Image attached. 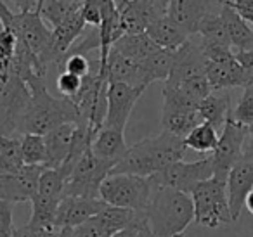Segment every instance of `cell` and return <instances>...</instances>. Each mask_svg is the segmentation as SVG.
<instances>
[{"label":"cell","instance_id":"cell-16","mask_svg":"<svg viewBox=\"0 0 253 237\" xmlns=\"http://www.w3.org/2000/svg\"><path fill=\"white\" fill-rule=\"evenodd\" d=\"M106 202L101 199H85V198H71L64 196L63 201L59 202V208L56 213V230L63 227H75L82 225L84 222L90 220L92 216L99 215Z\"/></svg>","mask_w":253,"mask_h":237},{"label":"cell","instance_id":"cell-45","mask_svg":"<svg viewBox=\"0 0 253 237\" xmlns=\"http://www.w3.org/2000/svg\"><path fill=\"white\" fill-rule=\"evenodd\" d=\"M137 237H155L151 232V229H149V225L146 223V225H142L141 229H139V236Z\"/></svg>","mask_w":253,"mask_h":237},{"label":"cell","instance_id":"cell-46","mask_svg":"<svg viewBox=\"0 0 253 237\" xmlns=\"http://www.w3.org/2000/svg\"><path fill=\"white\" fill-rule=\"evenodd\" d=\"M66 2H71V4H84V2H85V0H66Z\"/></svg>","mask_w":253,"mask_h":237},{"label":"cell","instance_id":"cell-4","mask_svg":"<svg viewBox=\"0 0 253 237\" xmlns=\"http://www.w3.org/2000/svg\"><path fill=\"white\" fill-rule=\"evenodd\" d=\"M153 191H155V184H153L151 177L118 173L109 175L102 182L99 199L109 206L144 213Z\"/></svg>","mask_w":253,"mask_h":237},{"label":"cell","instance_id":"cell-50","mask_svg":"<svg viewBox=\"0 0 253 237\" xmlns=\"http://www.w3.org/2000/svg\"><path fill=\"white\" fill-rule=\"evenodd\" d=\"M14 237H19V234H18V232H16V234H14Z\"/></svg>","mask_w":253,"mask_h":237},{"label":"cell","instance_id":"cell-19","mask_svg":"<svg viewBox=\"0 0 253 237\" xmlns=\"http://www.w3.org/2000/svg\"><path fill=\"white\" fill-rule=\"evenodd\" d=\"M201 123H203V118H201L198 109H186L163 102L162 126L165 132L180 137V139H186Z\"/></svg>","mask_w":253,"mask_h":237},{"label":"cell","instance_id":"cell-20","mask_svg":"<svg viewBox=\"0 0 253 237\" xmlns=\"http://www.w3.org/2000/svg\"><path fill=\"white\" fill-rule=\"evenodd\" d=\"M75 128H77V123H64L43 135L47 149L45 168H59L66 161V158L70 156L71 144H73Z\"/></svg>","mask_w":253,"mask_h":237},{"label":"cell","instance_id":"cell-8","mask_svg":"<svg viewBox=\"0 0 253 237\" xmlns=\"http://www.w3.org/2000/svg\"><path fill=\"white\" fill-rule=\"evenodd\" d=\"M246 137H248V126L239 125L232 118H229L218 135L217 147L210 156L213 164V177L227 180L229 171L243 156Z\"/></svg>","mask_w":253,"mask_h":237},{"label":"cell","instance_id":"cell-36","mask_svg":"<svg viewBox=\"0 0 253 237\" xmlns=\"http://www.w3.org/2000/svg\"><path fill=\"white\" fill-rule=\"evenodd\" d=\"M16 229L12 222V204L0 201V237H14Z\"/></svg>","mask_w":253,"mask_h":237},{"label":"cell","instance_id":"cell-44","mask_svg":"<svg viewBox=\"0 0 253 237\" xmlns=\"http://www.w3.org/2000/svg\"><path fill=\"white\" fill-rule=\"evenodd\" d=\"M245 208L248 209V211L253 215V189L250 191V194L246 196V199H245Z\"/></svg>","mask_w":253,"mask_h":237},{"label":"cell","instance_id":"cell-15","mask_svg":"<svg viewBox=\"0 0 253 237\" xmlns=\"http://www.w3.org/2000/svg\"><path fill=\"white\" fill-rule=\"evenodd\" d=\"M207 57L203 54L200 42H194L189 39L180 49L175 50V59H173V68L170 73L167 85H179L186 80L196 77H205L207 75Z\"/></svg>","mask_w":253,"mask_h":237},{"label":"cell","instance_id":"cell-22","mask_svg":"<svg viewBox=\"0 0 253 237\" xmlns=\"http://www.w3.org/2000/svg\"><path fill=\"white\" fill-rule=\"evenodd\" d=\"M205 123H210L215 130H222L232 116V104L229 90H211L198 108Z\"/></svg>","mask_w":253,"mask_h":237},{"label":"cell","instance_id":"cell-5","mask_svg":"<svg viewBox=\"0 0 253 237\" xmlns=\"http://www.w3.org/2000/svg\"><path fill=\"white\" fill-rule=\"evenodd\" d=\"M194 206V222L198 225L217 229L232 222L227 199V180L211 177L200 182L191 192Z\"/></svg>","mask_w":253,"mask_h":237},{"label":"cell","instance_id":"cell-23","mask_svg":"<svg viewBox=\"0 0 253 237\" xmlns=\"http://www.w3.org/2000/svg\"><path fill=\"white\" fill-rule=\"evenodd\" d=\"M146 35L160 47L165 50H177L191 39L170 16L158 19V21L151 23L146 30Z\"/></svg>","mask_w":253,"mask_h":237},{"label":"cell","instance_id":"cell-17","mask_svg":"<svg viewBox=\"0 0 253 237\" xmlns=\"http://www.w3.org/2000/svg\"><path fill=\"white\" fill-rule=\"evenodd\" d=\"M106 80L108 83H126L132 87H144L148 88V80H146L144 68L142 63H135L132 59L120 56L116 52H109L108 64H106Z\"/></svg>","mask_w":253,"mask_h":237},{"label":"cell","instance_id":"cell-7","mask_svg":"<svg viewBox=\"0 0 253 237\" xmlns=\"http://www.w3.org/2000/svg\"><path fill=\"white\" fill-rule=\"evenodd\" d=\"M211 177H213V164H211V158L208 156L193 163H184V161L173 163L160 173L153 175L151 180L158 187H170L191 196L193 189L200 182H205Z\"/></svg>","mask_w":253,"mask_h":237},{"label":"cell","instance_id":"cell-47","mask_svg":"<svg viewBox=\"0 0 253 237\" xmlns=\"http://www.w3.org/2000/svg\"><path fill=\"white\" fill-rule=\"evenodd\" d=\"M248 139L253 140V126H248Z\"/></svg>","mask_w":253,"mask_h":237},{"label":"cell","instance_id":"cell-24","mask_svg":"<svg viewBox=\"0 0 253 237\" xmlns=\"http://www.w3.org/2000/svg\"><path fill=\"white\" fill-rule=\"evenodd\" d=\"M220 18L231 39V45L236 50H253V28L231 7L224 4L220 9Z\"/></svg>","mask_w":253,"mask_h":237},{"label":"cell","instance_id":"cell-33","mask_svg":"<svg viewBox=\"0 0 253 237\" xmlns=\"http://www.w3.org/2000/svg\"><path fill=\"white\" fill-rule=\"evenodd\" d=\"M77 237H113L116 232H113L97 215L92 216L90 220L84 222L82 225L75 227Z\"/></svg>","mask_w":253,"mask_h":237},{"label":"cell","instance_id":"cell-43","mask_svg":"<svg viewBox=\"0 0 253 237\" xmlns=\"http://www.w3.org/2000/svg\"><path fill=\"white\" fill-rule=\"evenodd\" d=\"M57 237H77V234H75V229H71V227H63L57 232Z\"/></svg>","mask_w":253,"mask_h":237},{"label":"cell","instance_id":"cell-18","mask_svg":"<svg viewBox=\"0 0 253 237\" xmlns=\"http://www.w3.org/2000/svg\"><path fill=\"white\" fill-rule=\"evenodd\" d=\"M207 78L210 83L211 90H229L236 87H246L253 77H250L241 64L234 59L224 61V63H211L208 61L207 64Z\"/></svg>","mask_w":253,"mask_h":237},{"label":"cell","instance_id":"cell-12","mask_svg":"<svg viewBox=\"0 0 253 237\" xmlns=\"http://www.w3.org/2000/svg\"><path fill=\"white\" fill-rule=\"evenodd\" d=\"M144 87H132L126 83H109L108 85V111H106L104 125L108 128H116L125 132L126 121L130 118L132 109L137 104Z\"/></svg>","mask_w":253,"mask_h":237},{"label":"cell","instance_id":"cell-38","mask_svg":"<svg viewBox=\"0 0 253 237\" xmlns=\"http://www.w3.org/2000/svg\"><path fill=\"white\" fill-rule=\"evenodd\" d=\"M227 5H231L248 25L253 26V0H229Z\"/></svg>","mask_w":253,"mask_h":237},{"label":"cell","instance_id":"cell-28","mask_svg":"<svg viewBox=\"0 0 253 237\" xmlns=\"http://www.w3.org/2000/svg\"><path fill=\"white\" fill-rule=\"evenodd\" d=\"M25 166L21 156V139L0 135V175L16 173Z\"/></svg>","mask_w":253,"mask_h":237},{"label":"cell","instance_id":"cell-48","mask_svg":"<svg viewBox=\"0 0 253 237\" xmlns=\"http://www.w3.org/2000/svg\"><path fill=\"white\" fill-rule=\"evenodd\" d=\"M220 2H222V4H227V2H229V0H220Z\"/></svg>","mask_w":253,"mask_h":237},{"label":"cell","instance_id":"cell-14","mask_svg":"<svg viewBox=\"0 0 253 237\" xmlns=\"http://www.w3.org/2000/svg\"><path fill=\"white\" fill-rule=\"evenodd\" d=\"M45 166H23L16 173L0 175V201L26 202L32 201L39 191L40 175Z\"/></svg>","mask_w":253,"mask_h":237},{"label":"cell","instance_id":"cell-42","mask_svg":"<svg viewBox=\"0 0 253 237\" xmlns=\"http://www.w3.org/2000/svg\"><path fill=\"white\" fill-rule=\"evenodd\" d=\"M141 229V227H139ZM139 229H125V230H120L116 232L113 237H137L139 236Z\"/></svg>","mask_w":253,"mask_h":237},{"label":"cell","instance_id":"cell-11","mask_svg":"<svg viewBox=\"0 0 253 237\" xmlns=\"http://www.w3.org/2000/svg\"><path fill=\"white\" fill-rule=\"evenodd\" d=\"M128 35L146 33L148 26L169 16V0H115Z\"/></svg>","mask_w":253,"mask_h":237},{"label":"cell","instance_id":"cell-40","mask_svg":"<svg viewBox=\"0 0 253 237\" xmlns=\"http://www.w3.org/2000/svg\"><path fill=\"white\" fill-rule=\"evenodd\" d=\"M19 234V237H57L56 230L49 229H30L28 225H25L23 229L16 230Z\"/></svg>","mask_w":253,"mask_h":237},{"label":"cell","instance_id":"cell-26","mask_svg":"<svg viewBox=\"0 0 253 237\" xmlns=\"http://www.w3.org/2000/svg\"><path fill=\"white\" fill-rule=\"evenodd\" d=\"M80 4H71L66 0H39L37 12L40 18L49 25L50 28H57L66 21L70 16H73L77 11H80Z\"/></svg>","mask_w":253,"mask_h":237},{"label":"cell","instance_id":"cell-9","mask_svg":"<svg viewBox=\"0 0 253 237\" xmlns=\"http://www.w3.org/2000/svg\"><path fill=\"white\" fill-rule=\"evenodd\" d=\"M7 32L16 35L19 42H23L33 54H37L42 64L47 68L45 57L52 45V30L45 25L39 12H16Z\"/></svg>","mask_w":253,"mask_h":237},{"label":"cell","instance_id":"cell-51","mask_svg":"<svg viewBox=\"0 0 253 237\" xmlns=\"http://www.w3.org/2000/svg\"><path fill=\"white\" fill-rule=\"evenodd\" d=\"M4 2H5V4H7V2H9V0H4Z\"/></svg>","mask_w":253,"mask_h":237},{"label":"cell","instance_id":"cell-29","mask_svg":"<svg viewBox=\"0 0 253 237\" xmlns=\"http://www.w3.org/2000/svg\"><path fill=\"white\" fill-rule=\"evenodd\" d=\"M184 144H186L187 149H193L196 153L201 154L213 153L218 144V133L210 123L203 121L184 139Z\"/></svg>","mask_w":253,"mask_h":237},{"label":"cell","instance_id":"cell-2","mask_svg":"<svg viewBox=\"0 0 253 237\" xmlns=\"http://www.w3.org/2000/svg\"><path fill=\"white\" fill-rule=\"evenodd\" d=\"M26 85L32 99L19 121V135H47L64 123H80V113L75 102L66 97H54L47 88L45 78H30Z\"/></svg>","mask_w":253,"mask_h":237},{"label":"cell","instance_id":"cell-32","mask_svg":"<svg viewBox=\"0 0 253 237\" xmlns=\"http://www.w3.org/2000/svg\"><path fill=\"white\" fill-rule=\"evenodd\" d=\"M232 119L243 126H253V78L243 88L238 106L232 109Z\"/></svg>","mask_w":253,"mask_h":237},{"label":"cell","instance_id":"cell-41","mask_svg":"<svg viewBox=\"0 0 253 237\" xmlns=\"http://www.w3.org/2000/svg\"><path fill=\"white\" fill-rule=\"evenodd\" d=\"M12 4L18 12H33L37 11V5H39V0H9L7 5Z\"/></svg>","mask_w":253,"mask_h":237},{"label":"cell","instance_id":"cell-25","mask_svg":"<svg viewBox=\"0 0 253 237\" xmlns=\"http://www.w3.org/2000/svg\"><path fill=\"white\" fill-rule=\"evenodd\" d=\"M160 47L149 39L146 33H134V35H123L118 42L113 45V52L132 59L135 63H144L151 54H155Z\"/></svg>","mask_w":253,"mask_h":237},{"label":"cell","instance_id":"cell-27","mask_svg":"<svg viewBox=\"0 0 253 237\" xmlns=\"http://www.w3.org/2000/svg\"><path fill=\"white\" fill-rule=\"evenodd\" d=\"M173 59H175V50L158 49L155 54H151V56L142 63L148 83L169 80L170 73H172V68H173Z\"/></svg>","mask_w":253,"mask_h":237},{"label":"cell","instance_id":"cell-6","mask_svg":"<svg viewBox=\"0 0 253 237\" xmlns=\"http://www.w3.org/2000/svg\"><path fill=\"white\" fill-rule=\"evenodd\" d=\"M115 163L99 159L92 149L88 147L85 154L75 164L73 171L68 177L64 196L71 198H85V199H99V191L106 178L109 177Z\"/></svg>","mask_w":253,"mask_h":237},{"label":"cell","instance_id":"cell-31","mask_svg":"<svg viewBox=\"0 0 253 237\" xmlns=\"http://www.w3.org/2000/svg\"><path fill=\"white\" fill-rule=\"evenodd\" d=\"M198 35H200L201 42L232 47L231 45V39H229V33H227V30H225L224 21H222V18H220V12H218V14H211V16H208V18H205L203 23L200 25Z\"/></svg>","mask_w":253,"mask_h":237},{"label":"cell","instance_id":"cell-21","mask_svg":"<svg viewBox=\"0 0 253 237\" xmlns=\"http://www.w3.org/2000/svg\"><path fill=\"white\" fill-rule=\"evenodd\" d=\"M90 149L99 159L116 164L128 151V147L125 144V132L102 126L97 132V135L94 137V140H92Z\"/></svg>","mask_w":253,"mask_h":237},{"label":"cell","instance_id":"cell-1","mask_svg":"<svg viewBox=\"0 0 253 237\" xmlns=\"http://www.w3.org/2000/svg\"><path fill=\"white\" fill-rule=\"evenodd\" d=\"M184 139L172 133L162 132L155 137L141 140L128 147L125 156L115 164L109 175H139V177H153L162 170L169 168L170 164L182 161L186 154Z\"/></svg>","mask_w":253,"mask_h":237},{"label":"cell","instance_id":"cell-49","mask_svg":"<svg viewBox=\"0 0 253 237\" xmlns=\"http://www.w3.org/2000/svg\"><path fill=\"white\" fill-rule=\"evenodd\" d=\"M175 237H184V234H179V236H175Z\"/></svg>","mask_w":253,"mask_h":237},{"label":"cell","instance_id":"cell-37","mask_svg":"<svg viewBox=\"0 0 253 237\" xmlns=\"http://www.w3.org/2000/svg\"><path fill=\"white\" fill-rule=\"evenodd\" d=\"M82 16L88 26H94V28L101 26V11L92 0H85L82 4Z\"/></svg>","mask_w":253,"mask_h":237},{"label":"cell","instance_id":"cell-10","mask_svg":"<svg viewBox=\"0 0 253 237\" xmlns=\"http://www.w3.org/2000/svg\"><path fill=\"white\" fill-rule=\"evenodd\" d=\"M253 189V140L246 137L243 156L232 166L227 177V199L232 222L241 216L245 208V199Z\"/></svg>","mask_w":253,"mask_h":237},{"label":"cell","instance_id":"cell-13","mask_svg":"<svg viewBox=\"0 0 253 237\" xmlns=\"http://www.w3.org/2000/svg\"><path fill=\"white\" fill-rule=\"evenodd\" d=\"M220 0H169V16L189 37L198 35L205 18L218 14L222 9Z\"/></svg>","mask_w":253,"mask_h":237},{"label":"cell","instance_id":"cell-39","mask_svg":"<svg viewBox=\"0 0 253 237\" xmlns=\"http://www.w3.org/2000/svg\"><path fill=\"white\" fill-rule=\"evenodd\" d=\"M234 57L241 68L250 75L253 77V50H236L234 52Z\"/></svg>","mask_w":253,"mask_h":237},{"label":"cell","instance_id":"cell-30","mask_svg":"<svg viewBox=\"0 0 253 237\" xmlns=\"http://www.w3.org/2000/svg\"><path fill=\"white\" fill-rule=\"evenodd\" d=\"M21 156L25 166H45L47 164V149L43 135L26 133L21 135Z\"/></svg>","mask_w":253,"mask_h":237},{"label":"cell","instance_id":"cell-35","mask_svg":"<svg viewBox=\"0 0 253 237\" xmlns=\"http://www.w3.org/2000/svg\"><path fill=\"white\" fill-rule=\"evenodd\" d=\"M61 71H66V73H71L78 78H84L92 71V66H90V63H88L87 56L73 54V56H68L66 59H64L63 70Z\"/></svg>","mask_w":253,"mask_h":237},{"label":"cell","instance_id":"cell-3","mask_svg":"<svg viewBox=\"0 0 253 237\" xmlns=\"http://www.w3.org/2000/svg\"><path fill=\"white\" fill-rule=\"evenodd\" d=\"M144 213L155 237H175L184 234L189 223L194 222L191 196L170 187L155 185Z\"/></svg>","mask_w":253,"mask_h":237},{"label":"cell","instance_id":"cell-34","mask_svg":"<svg viewBox=\"0 0 253 237\" xmlns=\"http://www.w3.org/2000/svg\"><path fill=\"white\" fill-rule=\"evenodd\" d=\"M56 87L63 97L73 101L82 88V78L75 77V75H71V73H66V71H61L56 80Z\"/></svg>","mask_w":253,"mask_h":237}]
</instances>
